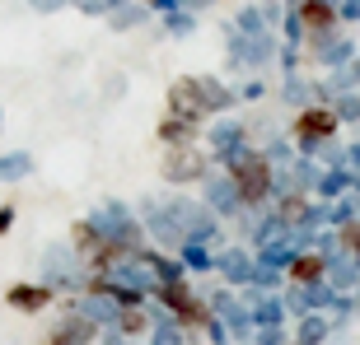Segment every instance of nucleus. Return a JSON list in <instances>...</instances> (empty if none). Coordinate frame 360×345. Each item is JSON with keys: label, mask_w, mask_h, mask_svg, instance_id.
I'll use <instances>...</instances> for the list:
<instances>
[{"label": "nucleus", "mask_w": 360, "mask_h": 345, "mask_svg": "<svg viewBox=\"0 0 360 345\" xmlns=\"http://www.w3.org/2000/svg\"><path fill=\"white\" fill-rule=\"evenodd\" d=\"M220 172L229 177L243 210H257V205H267L276 196V163L267 159V149H257V145L239 149L229 163H220Z\"/></svg>", "instance_id": "1"}, {"label": "nucleus", "mask_w": 360, "mask_h": 345, "mask_svg": "<svg viewBox=\"0 0 360 345\" xmlns=\"http://www.w3.org/2000/svg\"><path fill=\"white\" fill-rule=\"evenodd\" d=\"M342 135V117L333 112V103H304L300 112L290 117V149L314 159L323 145H333Z\"/></svg>", "instance_id": "2"}, {"label": "nucleus", "mask_w": 360, "mask_h": 345, "mask_svg": "<svg viewBox=\"0 0 360 345\" xmlns=\"http://www.w3.org/2000/svg\"><path fill=\"white\" fill-rule=\"evenodd\" d=\"M211 154H206V145H178V149H164L160 159V177L169 187H197L211 177Z\"/></svg>", "instance_id": "3"}, {"label": "nucleus", "mask_w": 360, "mask_h": 345, "mask_svg": "<svg viewBox=\"0 0 360 345\" xmlns=\"http://www.w3.org/2000/svg\"><path fill=\"white\" fill-rule=\"evenodd\" d=\"M164 112L169 117H183V121H197L206 126V89H201V75H178L169 89H164Z\"/></svg>", "instance_id": "4"}, {"label": "nucleus", "mask_w": 360, "mask_h": 345, "mask_svg": "<svg viewBox=\"0 0 360 345\" xmlns=\"http://www.w3.org/2000/svg\"><path fill=\"white\" fill-rule=\"evenodd\" d=\"M290 19L300 24V33L309 38H328L342 28V10H337V0H290Z\"/></svg>", "instance_id": "5"}, {"label": "nucleus", "mask_w": 360, "mask_h": 345, "mask_svg": "<svg viewBox=\"0 0 360 345\" xmlns=\"http://www.w3.org/2000/svg\"><path fill=\"white\" fill-rule=\"evenodd\" d=\"M201 140H206V154H211V163L220 168V163H229L239 149H248V121H239V117H215L211 131L201 135Z\"/></svg>", "instance_id": "6"}, {"label": "nucleus", "mask_w": 360, "mask_h": 345, "mask_svg": "<svg viewBox=\"0 0 360 345\" xmlns=\"http://www.w3.org/2000/svg\"><path fill=\"white\" fill-rule=\"evenodd\" d=\"M98 336H103V327L94 318H84L80 308H75V299H66V318L52 327L47 345H98Z\"/></svg>", "instance_id": "7"}, {"label": "nucleus", "mask_w": 360, "mask_h": 345, "mask_svg": "<svg viewBox=\"0 0 360 345\" xmlns=\"http://www.w3.org/2000/svg\"><path fill=\"white\" fill-rule=\"evenodd\" d=\"M328 262H333L328 248H304V252H295V262L285 266V285H295V290L328 285Z\"/></svg>", "instance_id": "8"}, {"label": "nucleus", "mask_w": 360, "mask_h": 345, "mask_svg": "<svg viewBox=\"0 0 360 345\" xmlns=\"http://www.w3.org/2000/svg\"><path fill=\"white\" fill-rule=\"evenodd\" d=\"M150 327H155V313H150L146 304L141 308H117V318H112V336H122V341H131V345H146Z\"/></svg>", "instance_id": "9"}, {"label": "nucleus", "mask_w": 360, "mask_h": 345, "mask_svg": "<svg viewBox=\"0 0 360 345\" xmlns=\"http://www.w3.org/2000/svg\"><path fill=\"white\" fill-rule=\"evenodd\" d=\"M201 205H206L211 215H239V210H243L225 172H211V177L201 182Z\"/></svg>", "instance_id": "10"}, {"label": "nucleus", "mask_w": 360, "mask_h": 345, "mask_svg": "<svg viewBox=\"0 0 360 345\" xmlns=\"http://www.w3.org/2000/svg\"><path fill=\"white\" fill-rule=\"evenodd\" d=\"M201 126L197 121H183V117H169V112H164L160 121H155V140H160L164 149H178V145H201Z\"/></svg>", "instance_id": "11"}, {"label": "nucleus", "mask_w": 360, "mask_h": 345, "mask_svg": "<svg viewBox=\"0 0 360 345\" xmlns=\"http://www.w3.org/2000/svg\"><path fill=\"white\" fill-rule=\"evenodd\" d=\"M253 266H257V257L248 252V248H229V252H215V271L234 285V290H243L248 280H253Z\"/></svg>", "instance_id": "12"}, {"label": "nucleus", "mask_w": 360, "mask_h": 345, "mask_svg": "<svg viewBox=\"0 0 360 345\" xmlns=\"http://www.w3.org/2000/svg\"><path fill=\"white\" fill-rule=\"evenodd\" d=\"M351 187H356V172L351 168H323L319 177H314V201H319V205H333V201L351 196Z\"/></svg>", "instance_id": "13"}, {"label": "nucleus", "mask_w": 360, "mask_h": 345, "mask_svg": "<svg viewBox=\"0 0 360 345\" xmlns=\"http://www.w3.org/2000/svg\"><path fill=\"white\" fill-rule=\"evenodd\" d=\"M52 299L56 294L47 290V285H24V280H19V285H10V290H5V304L14 308V313H42V308H52Z\"/></svg>", "instance_id": "14"}, {"label": "nucleus", "mask_w": 360, "mask_h": 345, "mask_svg": "<svg viewBox=\"0 0 360 345\" xmlns=\"http://www.w3.org/2000/svg\"><path fill=\"white\" fill-rule=\"evenodd\" d=\"M201 89H206V112L215 117H229L234 107H239V89H229L225 80H215V75H201Z\"/></svg>", "instance_id": "15"}, {"label": "nucleus", "mask_w": 360, "mask_h": 345, "mask_svg": "<svg viewBox=\"0 0 360 345\" xmlns=\"http://www.w3.org/2000/svg\"><path fill=\"white\" fill-rule=\"evenodd\" d=\"M66 248L80 257V262H89V257L103 248V229H98L89 215H84V219H75V224H70V243H66Z\"/></svg>", "instance_id": "16"}, {"label": "nucleus", "mask_w": 360, "mask_h": 345, "mask_svg": "<svg viewBox=\"0 0 360 345\" xmlns=\"http://www.w3.org/2000/svg\"><path fill=\"white\" fill-rule=\"evenodd\" d=\"M328 336H333V322H328V313H304L290 341H295V345H323Z\"/></svg>", "instance_id": "17"}, {"label": "nucleus", "mask_w": 360, "mask_h": 345, "mask_svg": "<svg viewBox=\"0 0 360 345\" xmlns=\"http://www.w3.org/2000/svg\"><path fill=\"white\" fill-rule=\"evenodd\" d=\"M38 168L28 149H10V154H0V182H24L28 172Z\"/></svg>", "instance_id": "18"}, {"label": "nucleus", "mask_w": 360, "mask_h": 345, "mask_svg": "<svg viewBox=\"0 0 360 345\" xmlns=\"http://www.w3.org/2000/svg\"><path fill=\"white\" fill-rule=\"evenodd\" d=\"M333 252H337V257H351V262L360 257V215L333 229Z\"/></svg>", "instance_id": "19"}, {"label": "nucleus", "mask_w": 360, "mask_h": 345, "mask_svg": "<svg viewBox=\"0 0 360 345\" xmlns=\"http://www.w3.org/2000/svg\"><path fill=\"white\" fill-rule=\"evenodd\" d=\"M229 28H234V33H243V38H262V33H267V19H262V10H257V5H248V10H239L234 19H229Z\"/></svg>", "instance_id": "20"}, {"label": "nucleus", "mask_w": 360, "mask_h": 345, "mask_svg": "<svg viewBox=\"0 0 360 345\" xmlns=\"http://www.w3.org/2000/svg\"><path fill=\"white\" fill-rule=\"evenodd\" d=\"M146 19V5H131V0H122L117 10L108 14V28H117V33H127V28H136Z\"/></svg>", "instance_id": "21"}, {"label": "nucleus", "mask_w": 360, "mask_h": 345, "mask_svg": "<svg viewBox=\"0 0 360 345\" xmlns=\"http://www.w3.org/2000/svg\"><path fill=\"white\" fill-rule=\"evenodd\" d=\"M164 28H169L174 38H187V33L197 28V14H192V10H169V14H164Z\"/></svg>", "instance_id": "22"}, {"label": "nucleus", "mask_w": 360, "mask_h": 345, "mask_svg": "<svg viewBox=\"0 0 360 345\" xmlns=\"http://www.w3.org/2000/svg\"><path fill=\"white\" fill-rule=\"evenodd\" d=\"M70 5H75L80 14H94V19H108V14L117 10L122 0H70Z\"/></svg>", "instance_id": "23"}, {"label": "nucleus", "mask_w": 360, "mask_h": 345, "mask_svg": "<svg viewBox=\"0 0 360 345\" xmlns=\"http://www.w3.org/2000/svg\"><path fill=\"white\" fill-rule=\"evenodd\" d=\"M290 336H285V327H257L253 332V345H285Z\"/></svg>", "instance_id": "24"}, {"label": "nucleus", "mask_w": 360, "mask_h": 345, "mask_svg": "<svg viewBox=\"0 0 360 345\" xmlns=\"http://www.w3.org/2000/svg\"><path fill=\"white\" fill-rule=\"evenodd\" d=\"M24 5H28L33 14H61V10L70 5V0H24Z\"/></svg>", "instance_id": "25"}, {"label": "nucleus", "mask_w": 360, "mask_h": 345, "mask_svg": "<svg viewBox=\"0 0 360 345\" xmlns=\"http://www.w3.org/2000/svg\"><path fill=\"white\" fill-rule=\"evenodd\" d=\"M262 93H267V84H262V80H248V84H239V103H257Z\"/></svg>", "instance_id": "26"}, {"label": "nucleus", "mask_w": 360, "mask_h": 345, "mask_svg": "<svg viewBox=\"0 0 360 345\" xmlns=\"http://www.w3.org/2000/svg\"><path fill=\"white\" fill-rule=\"evenodd\" d=\"M14 219H19V205H10V201H5V205H0V238L14 229Z\"/></svg>", "instance_id": "27"}, {"label": "nucleus", "mask_w": 360, "mask_h": 345, "mask_svg": "<svg viewBox=\"0 0 360 345\" xmlns=\"http://www.w3.org/2000/svg\"><path fill=\"white\" fill-rule=\"evenodd\" d=\"M131 5H146V10H164V0H131Z\"/></svg>", "instance_id": "28"}, {"label": "nucleus", "mask_w": 360, "mask_h": 345, "mask_svg": "<svg viewBox=\"0 0 360 345\" xmlns=\"http://www.w3.org/2000/svg\"><path fill=\"white\" fill-rule=\"evenodd\" d=\"M0 131H5V112H0Z\"/></svg>", "instance_id": "29"}, {"label": "nucleus", "mask_w": 360, "mask_h": 345, "mask_svg": "<svg viewBox=\"0 0 360 345\" xmlns=\"http://www.w3.org/2000/svg\"><path fill=\"white\" fill-rule=\"evenodd\" d=\"M356 271H360V257H356Z\"/></svg>", "instance_id": "30"}, {"label": "nucleus", "mask_w": 360, "mask_h": 345, "mask_svg": "<svg viewBox=\"0 0 360 345\" xmlns=\"http://www.w3.org/2000/svg\"><path fill=\"white\" fill-rule=\"evenodd\" d=\"M285 345H295V341H285Z\"/></svg>", "instance_id": "31"}]
</instances>
